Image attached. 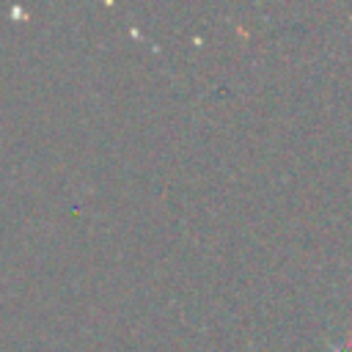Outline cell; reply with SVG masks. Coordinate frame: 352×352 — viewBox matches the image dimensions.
Listing matches in <instances>:
<instances>
[{
  "instance_id": "1",
  "label": "cell",
  "mask_w": 352,
  "mask_h": 352,
  "mask_svg": "<svg viewBox=\"0 0 352 352\" xmlns=\"http://www.w3.org/2000/svg\"><path fill=\"white\" fill-rule=\"evenodd\" d=\"M330 352H352V338H346V341H338V344H333V346H330Z\"/></svg>"
}]
</instances>
